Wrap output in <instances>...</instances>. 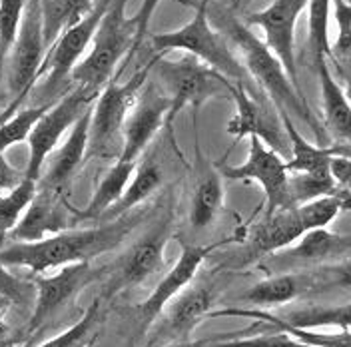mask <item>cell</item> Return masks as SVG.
<instances>
[{
  "mask_svg": "<svg viewBox=\"0 0 351 347\" xmlns=\"http://www.w3.org/2000/svg\"><path fill=\"white\" fill-rule=\"evenodd\" d=\"M142 216H120L86 230H66L40 241H12L0 248V263L4 267H26L32 274H46L70 263L92 261L118 248L132 234Z\"/></svg>",
  "mask_w": 351,
  "mask_h": 347,
  "instance_id": "6da1fadb",
  "label": "cell"
},
{
  "mask_svg": "<svg viewBox=\"0 0 351 347\" xmlns=\"http://www.w3.org/2000/svg\"><path fill=\"white\" fill-rule=\"evenodd\" d=\"M218 24L221 34L230 40V44L238 46V50L243 56V62L250 78H254L263 92L269 96L271 104L278 108V112H285L289 116L300 118L302 122H306L307 126L313 130L315 138L322 140L326 138V134L322 130V126L317 124V118L311 114V110L307 106L306 98L302 96V90L295 86L285 68L280 62V58L269 50V46L262 43L252 30L250 26H245L243 22L234 19L230 12H219Z\"/></svg>",
  "mask_w": 351,
  "mask_h": 347,
  "instance_id": "7a4b0ae2",
  "label": "cell"
},
{
  "mask_svg": "<svg viewBox=\"0 0 351 347\" xmlns=\"http://www.w3.org/2000/svg\"><path fill=\"white\" fill-rule=\"evenodd\" d=\"M210 0H202L197 4L194 19L182 28L172 32H160L152 36V46L156 54H166L172 50H184L186 54L196 56L199 62L219 72L232 84L250 86V74L240 58L234 54L230 40L216 30L210 22Z\"/></svg>",
  "mask_w": 351,
  "mask_h": 347,
  "instance_id": "3957f363",
  "label": "cell"
},
{
  "mask_svg": "<svg viewBox=\"0 0 351 347\" xmlns=\"http://www.w3.org/2000/svg\"><path fill=\"white\" fill-rule=\"evenodd\" d=\"M126 4L128 0H110L108 10L92 38V50L70 74L74 84L98 94L114 78L122 58L134 54L136 28L130 19H126Z\"/></svg>",
  "mask_w": 351,
  "mask_h": 347,
  "instance_id": "277c9868",
  "label": "cell"
},
{
  "mask_svg": "<svg viewBox=\"0 0 351 347\" xmlns=\"http://www.w3.org/2000/svg\"><path fill=\"white\" fill-rule=\"evenodd\" d=\"M160 56V54H158ZM156 58L134 72L128 82L118 84L114 78L96 96V106L92 108L90 118V138H88V154L98 158H112L114 154L122 152V128L130 114L132 106L146 86L150 78ZM116 158V160H118Z\"/></svg>",
  "mask_w": 351,
  "mask_h": 347,
  "instance_id": "5b68a950",
  "label": "cell"
},
{
  "mask_svg": "<svg viewBox=\"0 0 351 347\" xmlns=\"http://www.w3.org/2000/svg\"><path fill=\"white\" fill-rule=\"evenodd\" d=\"M46 50L48 48L44 44L40 0H28L26 8H24L19 36H16L14 46L4 64L12 102H10L8 110L0 116V120H6L8 116H12L19 110L26 94L40 78V68H43Z\"/></svg>",
  "mask_w": 351,
  "mask_h": 347,
  "instance_id": "8992f818",
  "label": "cell"
},
{
  "mask_svg": "<svg viewBox=\"0 0 351 347\" xmlns=\"http://www.w3.org/2000/svg\"><path fill=\"white\" fill-rule=\"evenodd\" d=\"M162 56V54H160ZM158 56V60H160ZM156 60V74L172 100V110L168 116V124H172L176 116L186 106H197L216 98L221 94H230L232 82L223 78L219 72L210 66L199 62L196 56L186 54L174 62H158Z\"/></svg>",
  "mask_w": 351,
  "mask_h": 347,
  "instance_id": "52a82bcc",
  "label": "cell"
},
{
  "mask_svg": "<svg viewBox=\"0 0 351 347\" xmlns=\"http://www.w3.org/2000/svg\"><path fill=\"white\" fill-rule=\"evenodd\" d=\"M98 94L78 86L76 90L62 96L60 100L52 102V106L46 110V114L38 120V124L28 136L30 156H28V164H26V172H24L26 178H32L36 182L40 180L44 162L48 160V156L56 150L62 136L78 122V118L88 108H92L90 104Z\"/></svg>",
  "mask_w": 351,
  "mask_h": 347,
  "instance_id": "ba28073f",
  "label": "cell"
},
{
  "mask_svg": "<svg viewBox=\"0 0 351 347\" xmlns=\"http://www.w3.org/2000/svg\"><path fill=\"white\" fill-rule=\"evenodd\" d=\"M170 216L160 219L150 232H146L130 250L112 265L104 283V298H114L136 285H142L150 276L164 267V248L170 238Z\"/></svg>",
  "mask_w": 351,
  "mask_h": 347,
  "instance_id": "9c48e42d",
  "label": "cell"
},
{
  "mask_svg": "<svg viewBox=\"0 0 351 347\" xmlns=\"http://www.w3.org/2000/svg\"><path fill=\"white\" fill-rule=\"evenodd\" d=\"M221 176L230 180H254L263 188L265 194V216L278 210L291 208L287 180L289 172L285 160L271 148H267L258 136H250V154L240 166H223Z\"/></svg>",
  "mask_w": 351,
  "mask_h": 347,
  "instance_id": "30bf717a",
  "label": "cell"
},
{
  "mask_svg": "<svg viewBox=\"0 0 351 347\" xmlns=\"http://www.w3.org/2000/svg\"><path fill=\"white\" fill-rule=\"evenodd\" d=\"M230 94L236 102V116L228 122V134L236 140H241L243 136H258L267 148L282 158H289L291 146L278 108L254 98L245 84H232Z\"/></svg>",
  "mask_w": 351,
  "mask_h": 347,
  "instance_id": "8fae6325",
  "label": "cell"
},
{
  "mask_svg": "<svg viewBox=\"0 0 351 347\" xmlns=\"http://www.w3.org/2000/svg\"><path fill=\"white\" fill-rule=\"evenodd\" d=\"M110 0H100L94 4V8L88 12L86 16L80 22H76L74 26H70L64 30L56 43L52 44L44 56L43 68H40V76L46 74V82L44 86L48 90L58 88L66 78L72 74V70L78 66L82 60V54L86 52V48L92 44V38L96 34V28L102 21V16L108 10Z\"/></svg>",
  "mask_w": 351,
  "mask_h": 347,
  "instance_id": "7c38bea8",
  "label": "cell"
},
{
  "mask_svg": "<svg viewBox=\"0 0 351 347\" xmlns=\"http://www.w3.org/2000/svg\"><path fill=\"white\" fill-rule=\"evenodd\" d=\"M309 0H274L262 12L245 19V26H260L265 34V44L280 58L289 80L300 88L298 82V62H295V24L300 14L307 8Z\"/></svg>",
  "mask_w": 351,
  "mask_h": 347,
  "instance_id": "4fadbf2b",
  "label": "cell"
},
{
  "mask_svg": "<svg viewBox=\"0 0 351 347\" xmlns=\"http://www.w3.org/2000/svg\"><path fill=\"white\" fill-rule=\"evenodd\" d=\"M172 100L158 92L154 84H146L138 94L122 128V152L118 160L138 162L158 130L168 124Z\"/></svg>",
  "mask_w": 351,
  "mask_h": 347,
  "instance_id": "5bb4252c",
  "label": "cell"
},
{
  "mask_svg": "<svg viewBox=\"0 0 351 347\" xmlns=\"http://www.w3.org/2000/svg\"><path fill=\"white\" fill-rule=\"evenodd\" d=\"M104 272L90 261L70 263L52 276H44L36 282V300L30 318V329L44 326L54 313H58L70 300H74L86 285L98 280Z\"/></svg>",
  "mask_w": 351,
  "mask_h": 347,
  "instance_id": "9a60e30c",
  "label": "cell"
},
{
  "mask_svg": "<svg viewBox=\"0 0 351 347\" xmlns=\"http://www.w3.org/2000/svg\"><path fill=\"white\" fill-rule=\"evenodd\" d=\"M214 248H202V246H182V254L174 263V267L162 278V282L154 287V291L148 296V300L138 307V322L140 329L154 324V320L166 309V305L174 300L180 291H184L190 283L194 282L199 265L208 258V254Z\"/></svg>",
  "mask_w": 351,
  "mask_h": 347,
  "instance_id": "2e32d148",
  "label": "cell"
},
{
  "mask_svg": "<svg viewBox=\"0 0 351 347\" xmlns=\"http://www.w3.org/2000/svg\"><path fill=\"white\" fill-rule=\"evenodd\" d=\"M70 230V212L54 190H38L21 222L8 234L10 241L30 243Z\"/></svg>",
  "mask_w": 351,
  "mask_h": 347,
  "instance_id": "e0dca14e",
  "label": "cell"
},
{
  "mask_svg": "<svg viewBox=\"0 0 351 347\" xmlns=\"http://www.w3.org/2000/svg\"><path fill=\"white\" fill-rule=\"evenodd\" d=\"M282 124L285 134L289 138L291 154L285 160V168L289 174H311L319 178H333L331 166L335 158H351V148L346 144H335V146H319L311 144L300 134V130L293 126L291 116L280 112Z\"/></svg>",
  "mask_w": 351,
  "mask_h": 347,
  "instance_id": "ac0fdd59",
  "label": "cell"
},
{
  "mask_svg": "<svg viewBox=\"0 0 351 347\" xmlns=\"http://www.w3.org/2000/svg\"><path fill=\"white\" fill-rule=\"evenodd\" d=\"M309 232L300 206L278 210L267 214L250 234V252L254 256H269L284 248H289L293 241Z\"/></svg>",
  "mask_w": 351,
  "mask_h": 347,
  "instance_id": "d6986e66",
  "label": "cell"
},
{
  "mask_svg": "<svg viewBox=\"0 0 351 347\" xmlns=\"http://www.w3.org/2000/svg\"><path fill=\"white\" fill-rule=\"evenodd\" d=\"M90 118H92V108H88L78 118V122L70 128V134L64 140V144L50 158L46 174L40 176V180H38L46 190L60 192V188L66 186L70 182V178L78 172L84 156L88 154Z\"/></svg>",
  "mask_w": 351,
  "mask_h": 347,
  "instance_id": "ffe728a7",
  "label": "cell"
},
{
  "mask_svg": "<svg viewBox=\"0 0 351 347\" xmlns=\"http://www.w3.org/2000/svg\"><path fill=\"white\" fill-rule=\"evenodd\" d=\"M212 304L214 296L208 285H188L166 305V331L174 344H188L190 333L210 315Z\"/></svg>",
  "mask_w": 351,
  "mask_h": 347,
  "instance_id": "44dd1931",
  "label": "cell"
},
{
  "mask_svg": "<svg viewBox=\"0 0 351 347\" xmlns=\"http://www.w3.org/2000/svg\"><path fill=\"white\" fill-rule=\"evenodd\" d=\"M319 76V90H322V104H324V120L329 134L339 142L351 148V104L329 70L328 60L315 66Z\"/></svg>",
  "mask_w": 351,
  "mask_h": 347,
  "instance_id": "7402d4cb",
  "label": "cell"
},
{
  "mask_svg": "<svg viewBox=\"0 0 351 347\" xmlns=\"http://www.w3.org/2000/svg\"><path fill=\"white\" fill-rule=\"evenodd\" d=\"M351 236L331 234L328 228H315L306 232L293 248L285 252V258L295 261H328L350 258Z\"/></svg>",
  "mask_w": 351,
  "mask_h": 347,
  "instance_id": "603a6c76",
  "label": "cell"
},
{
  "mask_svg": "<svg viewBox=\"0 0 351 347\" xmlns=\"http://www.w3.org/2000/svg\"><path fill=\"white\" fill-rule=\"evenodd\" d=\"M162 182H164V174H162L160 164L156 160H152V158H146L142 164L136 166L134 176L128 182L122 198L102 217L116 219V217L124 216L126 212H130L132 208L144 204L156 190H160Z\"/></svg>",
  "mask_w": 351,
  "mask_h": 347,
  "instance_id": "cb8c5ba5",
  "label": "cell"
},
{
  "mask_svg": "<svg viewBox=\"0 0 351 347\" xmlns=\"http://www.w3.org/2000/svg\"><path fill=\"white\" fill-rule=\"evenodd\" d=\"M313 289L309 274H282L252 285L241 298L256 305H282Z\"/></svg>",
  "mask_w": 351,
  "mask_h": 347,
  "instance_id": "d4e9b609",
  "label": "cell"
},
{
  "mask_svg": "<svg viewBox=\"0 0 351 347\" xmlns=\"http://www.w3.org/2000/svg\"><path fill=\"white\" fill-rule=\"evenodd\" d=\"M94 8V0H40L43 34L46 48L56 43V38L80 22ZM48 52V50H46Z\"/></svg>",
  "mask_w": 351,
  "mask_h": 347,
  "instance_id": "484cf974",
  "label": "cell"
},
{
  "mask_svg": "<svg viewBox=\"0 0 351 347\" xmlns=\"http://www.w3.org/2000/svg\"><path fill=\"white\" fill-rule=\"evenodd\" d=\"M138 162H124V160H116L114 166L110 168L108 174L102 178V182L98 184L94 195L90 198L88 206L76 214L78 217H102L110 208L122 198L128 182L134 176Z\"/></svg>",
  "mask_w": 351,
  "mask_h": 347,
  "instance_id": "4316f807",
  "label": "cell"
},
{
  "mask_svg": "<svg viewBox=\"0 0 351 347\" xmlns=\"http://www.w3.org/2000/svg\"><path fill=\"white\" fill-rule=\"evenodd\" d=\"M280 324L298 329H319V327H337L351 329V304L341 305H315L289 311L285 315H274Z\"/></svg>",
  "mask_w": 351,
  "mask_h": 347,
  "instance_id": "83f0119b",
  "label": "cell"
},
{
  "mask_svg": "<svg viewBox=\"0 0 351 347\" xmlns=\"http://www.w3.org/2000/svg\"><path fill=\"white\" fill-rule=\"evenodd\" d=\"M223 204V186H221V174L216 170L206 172L196 184V190L192 195V210H190V224L194 230L208 228L214 217L218 216Z\"/></svg>",
  "mask_w": 351,
  "mask_h": 347,
  "instance_id": "f1b7e54d",
  "label": "cell"
},
{
  "mask_svg": "<svg viewBox=\"0 0 351 347\" xmlns=\"http://www.w3.org/2000/svg\"><path fill=\"white\" fill-rule=\"evenodd\" d=\"M214 315H245V318H258L265 324H271L278 329H282L285 333H289L291 337L300 339L302 344L309 347H351V329H339L337 333H319L315 329H298V327H289L285 324H280L278 320L271 318V313L267 311H252V309H221Z\"/></svg>",
  "mask_w": 351,
  "mask_h": 347,
  "instance_id": "f546056e",
  "label": "cell"
},
{
  "mask_svg": "<svg viewBox=\"0 0 351 347\" xmlns=\"http://www.w3.org/2000/svg\"><path fill=\"white\" fill-rule=\"evenodd\" d=\"M329 8H331V0L307 2V48H309L313 66L328 60V56H331Z\"/></svg>",
  "mask_w": 351,
  "mask_h": 347,
  "instance_id": "4dcf8cb0",
  "label": "cell"
},
{
  "mask_svg": "<svg viewBox=\"0 0 351 347\" xmlns=\"http://www.w3.org/2000/svg\"><path fill=\"white\" fill-rule=\"evenodd\" d=\"M36 192L38 182L32 178H24L14 190L0 194V248L4 239L8 238V234L14 230V226L21 222L22 214L34 200Z\"/></svg>",
  "mask_w": 351,
  "mask_h": 347,
  "instance_id": "1f68e13d",
  "label": "cell"
},
{
  "mask_svg": "<svg viewBox=\"0 0 351 347\" xmlns=\"http://www.w3.org/2000/svg\"><path fill=\"white\" fill-rule=\"evenodd\" d=\"M52 106V102H46L34 108L16 110L6 120H0V152L8 150L10 146L28 140L30 132L38 124V120L46 114V110Z\"/></svg>",
  "mask_w": 351,
  "mask_h": 347,
  "instance_id": "d6a6232c",
  "label": "cell"
},
{
  "mask_svg": "<svg viewBox=\"0 0 351 347\" xmlns=\"http://www.w3.org/2000/svg\"><path fill=\"white\" fill-rule=\"evenodd\" d=\"M26 2L28 0H0V74L19 36Z\"/></svg>",
  "mask_w": 351,
  "mask_h": 347,
  "instance_id": "836d02e7",
  "label": "cell"
},
{
  "mask_svg": "<svg viewBox=\"0 0 351 347\" xmlns=\"http://www.w3.org/2000/svg\"><path fill=\"white\" fill-rule=\"evenodd\" d=\"M100 305H102V302H100V300H96L94 304L88 307L86 311H84V315H82L74 326L68 327L64 333H60V335H56V337H52V339L44 342L43 346H38V347H82L84 346L86 337L92 333V331H94L96 324L100 322Z\"/></svg>",
  "mask_w": 351,
  "mask_h": 347,
  "instance_id": "e575fe53",
  "label": "cell"
},
{
  "mask_svg": "<svg viewBox=\"0 0 351 347\" xmlns=\"http://www.w3.org/2000/svg\"><path fill=\"white\" fill-rule=\"evenodd\" d=\"M199 347H309L300 339L291 337L282 329L276 333H263L254 337H240V339H221V342H204Z\"/></svg>",
  "mask_w": 351,
  "mask_h": 347,
  "instance_id": "d590c367",
  "label": "cell"
},
{
  "mask_svg": "<svg viewBox=\"0 0 351 347\" xmlns=\"http://www.w3.org/2000/svg\"><path fill=\"white\" fill-rule=\"evenodd\" d=\"M313 287H346L351 289V256L309 272Z\"/></svg>",
  "mask_w": 351,
  "mask_h": 347,
  "instance_id": "8d00e7d4",
  "label": "cell"
},
{
  "mask_svg": "<svg viewBox=\"0 0 351 347\" xmlns=\"http://www.w3.org/2000/svg\"><path fill=\"white\" fill-rule=\"evenodd\" d=\"M333 14L337 22V40L331 48V56L350 58L351 56V0H331Z\"/></svg>",
  "mask_w": 351,
  "mask_h": 347,
  "instance_id": "74e56055",
  "label": "cell"
},
{
  "mask_svg": "<svg viewBox=\"0 0 351 347\" xmlns=\"http://www.w3.org/2000/svg\"><path fill=\"white\" fill-rule=\"evenodd\" d=\"M0 296H6L12 304H24L28 298V287L19 278H14L2 263H0Z\"/></svg>",
  "mask_w": 351,
  "mask_h": 347,
  "instance_id": "f35d334b",
  "label": "cell"
},
{
  "mask_svg": "<svg viewBox=\"0 0 351 347\" xmlns=\"http://www.w3.org/2000/svg\"><path fill=\"white\" fill-rule=\"evenodd\" d=\"M162 0H142V4H140V8H138V12L130 16L132 24H134V28H136V40H134V52L140 48V44L144 40V36H146V30H148V26H150V21H152V14L156 12V8H158V4H160Z\"/></svg>",
  "mask_w": 351,
  "mask_h": 347,
  "instance_id": "ab89813d",
  "label": "cell"
},
{
  "mask_svg": "<svg viewBox=\"0 0 351 347\" xmlns=\"http://www.w3.org/2000/svg\"><path fill=\"white\" fill-rule=\"evenodd\" d=\"M24 178H26V176H24L21 170H16V168L6 160L4 152H0V194H6V192L14 190Z\"/></svg>",
  "mask_w": 351,
  "mask_h": 347,
  "instance_id": "60d3db41",
  "label": "cell"
},
{
  "mask_svg": "<svg viewBox=\"0 0 351 347\" xmlns=\"http://www.w3.org/2000/svg\"><path fill=\"white\" fill-rule=\"evenodd\" d=\"M10 300L6 298V296H0V331L4 329V313H6V309L10 307Z\"/></svg>",
  "mask_w": 351,
  "mask_h": 347,
  "instance_id": "b9f144b4",
  "label": "cell"
},
{
  "mask_svg": "<svg viewBox=\"0 0 351 347\" xmlns=\"http://www.w3.org/2000/svg\"><path fill=\"white\" fill-rule=\"evenodd\" d=\"M164 347H199V344H170V346Z\"/></svg>",
  "mask_w": 351,
  "mask_h": 347,
  "instance_id": "7bdbcfd3",
  "label": "cell"
},
{
  "mask_svg": "<svg viewBox=\"0 0 351 347\" xmlns=\"http://www.w3.org/2000/svg\"><path fill=\"white\" fill-rule=\"evenodd\" d=\"M343 92H346V96H348V100H350V104H351V80L348 82V88H346Z\"/></svg>",
  "mask_w": 351,
  "mask_h": 347,
  "instance_id": "ee69618b",
  "label": "cell"
}]
</instances>
